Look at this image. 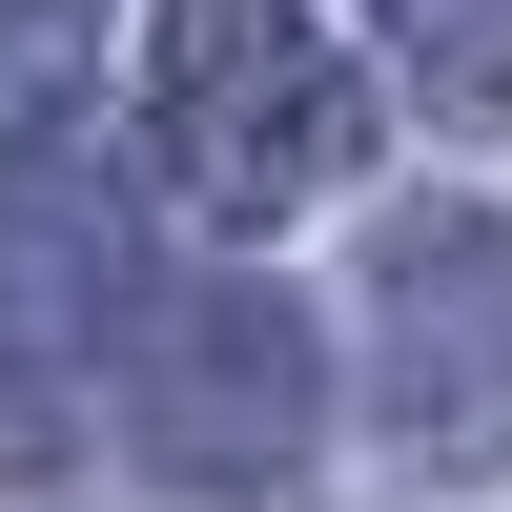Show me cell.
<instances>
[{
	"instance_id": "cell-1",
	"label": "cell",
	"mask_w": 512,
	"mask_h": 512,
	"mask_svg": "<svg viewBox=\"0 0 512 512\" xmlns=\"http://www.w3.org/2000/svg\"><path fill=\"white\" fill-rule=\"evenodd\" d=\"M144 164L205 226H287L369 164V82L308 41V0H164L144 21Z\"/></svg>"
},
{
	"instance_id": "cell-6",
	"label": "cell",
	"mask_w": 512,
	"mask_h": 512,
	"mask_svg": "<svg viewBox=\"0 0 512 512\" xmlns=\"http://www.w3.org/2000/svg\"><path fill=\"white\" fill-rule=\"evenodd\" d=\"M82 41H103V0H0V123H41L82 82Z\"/></svg>"
},
{
	"instance_id": "cell-4",
	"label": "cell",
	"mask_w": 512,
	"mask_h": 512,
	"mask_svg": "<svg viewBox=\"0 0 512 512\" xmlns=\"http://www.w3.org/2000/svg\"><path fill=\"white\" fill-rule=\"evenodd\" d=\"M123 431L164 492H287L308 472V308L287 287H185L123 349Z\"/></svg>"
},
{
	"instance_id": "cell-5",
	"label": "cell",
	"mask_w": 512,
	"mask_h": 512,
	"mask_svg": "<svg viewBox=\"0 0 512 512\" xmlns=\"http://www.w3.org/2000/svg\"><path fill=\"white\" fill-rule=\"evenodd\" d=\"M369 41L431 123H512V0H369Z\"/></svg>"
},
{
	"instance_id": "cell-2",
	"label": "cell",
	"mask_w": 512,
	"mask_h": 512,
	"mask_svg": "<svg viewBox=\"0 0 512 512\" xmlns=\"http://www.w3.org/2000/svg\"><path fill=\"white\" fill-rule=\"evenodd\" d=\"M103 349H144V205H123V164L21 144L0 164V492L62 472Z\"/></svg>"
},
{
	"instance_id": "cell-3",
	"label": "cell",
	"mask_w": 512,
	"mask_h": 512,
	"mask_svg": "<svg viewBox=\"0 0 512 512\" xmlns=\"http://www.w3.org/2000/svg\"><path fill=\"white\" fill-rule=\"evenodd\" d=\"M369 431L431 492L512 472V226L492 205H390L369 226Z\"/></svg>"
}]
</instances>
